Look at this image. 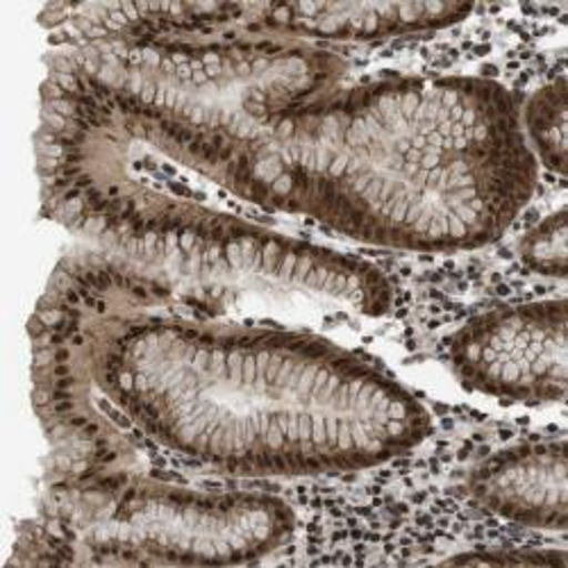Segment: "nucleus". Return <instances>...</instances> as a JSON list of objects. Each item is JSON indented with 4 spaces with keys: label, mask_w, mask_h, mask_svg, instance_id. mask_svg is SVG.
<instances>
[{
    "label": "nucleus",
    "mask_w": 568,
    "mask_h": 568,
    "mask_svg": "<svg viewBox=\"0 0 568 568\" xmlns=\"http://www.w3.org/2000/svg\"><path fill=\"white\" fill-rule=\"evenodd\" d=\"M101 381L162 444L240 473L366 466L425 425L400 387L351 355L260 329L130 327L105 351Z\"/></svg>",
    "instance_id": "f257e3e1"
},
{
    "label": "nucleus",
    "mask_w": 568,
    "mask_h": 568,
    "mask_svg": "<svg viewBox=\"0 0 568 568\" xmlns=\"http://www.w3.org/2000/svg\"><path fill=\"white\" fill-rule=\"evenodd\" d=\"M287 530L290 514L268 498L130 487L93 514L87 541L112 555L216 564L266 552Z\"/></svg>",
    "instance_id": "f03ea898"
},
{
    "label": "nucleus",
    "mask_w": 568,
    "mask_h": 568,
    "mask_svg": "<svg viewBox=\"0 0 568 568\" xmlns=\"http://www.w3.org/2000/svg\"><path fill=\"white\" fill-rule=\"evenodd\" d=\"M462 381L514 400H564V301L494 312L468 323L453 344Z\"/></svg>",
    "instance_id": "7ed1b4c3"
},
{
    "label": "nucleus",
    "mask_w": 568,
    "mask_h": 568,
    "mask_svg": "<svg viewBox=\"0 0 568 568\" xmlns=\"http://www.w3.org/2000/svg\"><path fill=\"white\" fill-rule=\"evenodd\" d=\"M473 494L487 509L518 524L564 530V442L520 446L491 457L473 476Z\"/></svg>",
    "instance_id": "20e7f679"
},
{
    "label": "nucleus",
    "mask_w": 568,
    "mask_h": 568,
    "mask_svg": "<svg viewBox=\"0 0 568 568\" xmlns=\"http://www.w3.org/2000/svg\"><path fill=\"white\" fill-rule=\"evenodd\" d=\"M470 8L446 3H314L271 6L268 21L277 30L321 39H375L439 28Z\"/></svg>",
    "instance_id": "39448f33"
},
{
    "label": "nucleus",
    "mask_w": 568,
    "mask_h": 568,
    "mask_svg": "<svg viewBox=\"0 0 568 568\" xmlns=\"http://www.w3.org/2000/svg\"><path fill=\"white\" fill-rule=\"evenodd\" d=\"M520 257L539 273L564 277L566 273V219L564 210L548 216L520 244Z\"/></svg>",
    "instance_id": "423d86ee"
}]
</instances>
